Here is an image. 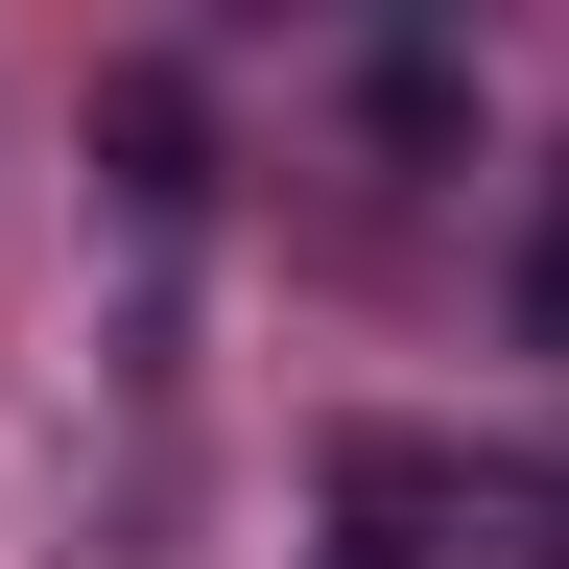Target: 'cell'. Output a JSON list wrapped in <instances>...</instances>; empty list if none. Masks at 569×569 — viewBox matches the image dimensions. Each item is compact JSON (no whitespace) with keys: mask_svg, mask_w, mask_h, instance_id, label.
<instances>
[{"mask_svg":"<svg viewBox=\"0 0 569 569\" xmlns=\"http://www.w3.org/2000/svg\"><path fill=\"white\" fill-rule=\"evenodd\" d=\"M119 190L190 213V71H119Z\"/></svg>","mask_w":569,"mask_h":569,"instance_id":"obj_1","label":"cell"},{"mask_svg":"<svg viewBox=\"0 0 569 569\" xmlns=\"http://www.w3.org/2000/svg\"><path fill=\"white\" fill-rule=\"evenodd\" d=\"M522 356H569V213L522 238Z\"/></svg>","mask_w":569,"mask_h":569,"instance_id":"obj_2","label":"cell"},{"mask_svg":"<svg viewBox=\"0 0 569 569\" xmlns=\"http://www.w3.org/2000/svg\"><path fill=\"white\" fill-rule=\"evenodd\" d=\"M332 569H403V546H380V498H356V546H332Z\"/></svg>","mask_w":569,"mask_h":569,"instance_id":"obj_3","label":"cell"}]
</instances>
